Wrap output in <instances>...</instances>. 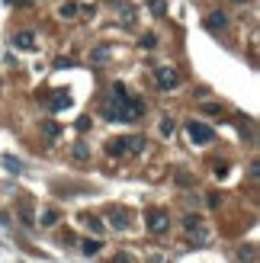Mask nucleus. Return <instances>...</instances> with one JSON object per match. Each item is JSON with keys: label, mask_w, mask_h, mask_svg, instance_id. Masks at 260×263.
Segmentation results:
<instances>
[{"label": "nucleus", "mask_w": 260, "mask_h": 263, "mask_svg": "<svg viewBox=\"0 0 260 263\" xmlns=\"http://www.w3.org/2000/svg\"><path fill=\"white\" fill-rule=\"evenodd\" d=\"M129 151H145V138L141 135H122V138L106 141V154L109 157H122Z\"/></svg>", "instance_id": "2"}, {"label": "nucleus", "mask_w": 260, "mask_h": 263, "mask_svg": "<svg viewBox=\"0 0 260 263\" xmlns=\"http://www.w3.org/2000/svg\"><path fill=\"white\" fill-rule=\"evenodd\" d=\"M58 218H61V212H58V209H48L45 215H42V225H55Z\"/></svg>", "instance_id": "16"}, {"label": "nucleus", "mask_w": 260, "mask_h": 263, "mask_svg": "<svg viewBox=\"0 0 260 263\" xmlns=\"http://www.w3.org/2000/svg\"><path fill=\"white\" fill-rule=\"evenodd\" d=\"M206 29H209V32H222V29H228V16H225L222 10H212V13L206 16Z\"/></svg>", "instance_id": "7"}, {"label": "nucleus", "mask_w": 260, "mask_h": 263, "mask_svg": "<svg viewBox=\"0 0 260 263\" xmlns=\"http://www.w3.org/2000/svg\"><path fill=\"white\" fill-rule=\"evenodd\" d=\"M129 222H132L129 209H122V206H113V209H109V225H113V228L125 231V228H129Z\"/></svg>", "instance_id": "6"}, {"label": "nucleus", "mask_w": 260, "mask_h": 263, "mask_svg": "<svg viewBox=\"0 0 260 263\" xmlns=\"http://www.w3.org/2000/svg\"><path fill=\"white\" fill-rule=\"evenodd\" d=\"M80 250H84V254H87V257H93V254H97V250H100V238H93V241H90V238H87V241H84V244H80Z\"/></svg>", "instance_id": "12"}, {"label": "nucleus", "mask_w": 260, "mask_h": 263, "mask_svg": "<svg viewBox=\"0 0 260 263\" xmlns=\"http://www.w3.org/2000/svg\"><path fill=\"white\" fill-rule=\"evenodd\" d=\"M84 222H87V228H90V231H93V234H103V222H100V218H93V215H87V218H84Z\"/></svg>", "instance_id": "14"}, {"label": "nucleus", "mask_w": 260, "mask_h": 263, "mask_svg": "<svg viewBox=\"0 0 260 263\" xmlns=\"http://www.w3.org/2000/svg\"><path fill=\"white\" fill-rule=\"evenodd\" d=\"M71 64H74V58H58V61H55V68L61 71V68H71Z\"/></svg>", "instance_id": "25"}, {"label": "nucleus", "mask_w": 260, "mask_h": 263, "mask_svg": "<svg viewBox=\"0 0 260 263\" xmlns=\"http://www.w3.org/2000/svg\"><path fill=\"white\" fill-rule=\"evenodd\" d=\"M13 45L23 48V52H32V48H36V32H29V29L16 32V36H13Z\"/></svg>", "instance_id": "8"}, {"label": "nucleus", "mask_w": 260, "mask_h": 263, "mask_svg": "<svg viewBox=\"0 0 260 263\" xmlns=\"http://www.w3.org/2000/svg\"><path fill=\"white\" fill-rule=\"evenodd\" d=\"M77 13H80L77 3H61V7H58V16H64V19H71V16H77Z\"/></svg>", "instance_id": "11"}, {"label": "nucleus", "mask_w": 260, "mask_h": 263, "mask_svg": "<svg viewBox=\"0 0 260 263\" xmlns=\"http://www.w3.org/2000/svg\"><path fill=\"white\" fill-rule=\"evenodd\" d=\"M113 263H135V260H132L129 254H116V257H113Z\"/></svg>", "instance_id": "26"}, {"label": "nucleus", "mask_w": 260, "mask_h": 263, "mask_svg": "<svg viewBox=\"0 0 260 263\" xmlns=\"http://www.w3.org/2000/svg\"><path fill=\"white\" fill-rule=\"evenodd\" d=\"M141 113H145V103L138 96H109L103 103V116L109 122H135Z\"/></svg>", "instance_id": "1"}, {"label": "nucleus", "mask_w": 260, "mask_h": 263, "mask_svg": "<svg viewBox=\"0 0 260 263\" xmlns=\"http://www.w3.org/2000/svg\"><path fill=\"white\" fill-rule=\"evenodd\" d=\"M71 103H74V100H71V93H68V90H58V93H52V100H48V106H52L55 113H58V109H68Z\"/></svg>", "instance_id": "9"}, {"label": "nucleus", "mask_w": 260, "mask_h": 263, "mask_svg": "<svg viewBox=\"0 0 260 263\" xmlns=\"http://www.w3.org/2000/svg\"><path fill=\"white\" fill-rule=\"evenodd\" d=\"M106 58H109V45L93 48V55H90V61H106Z\"/></svg>", "instance_id": "13"}, {"label": "nucleus", "mask_w": 260, "mask_h": 263, "mask_svg": "<svg viewBox=\"0 0 260 263\" xmlns=\"http://www.w3.org/2000/svg\"><path fill=\"white\" fill-rule=\"evenodd\" d=\"M151 13L154 16H164V13H167V3H164V0H151Z\"/></svg>", "instance_id": "17"}, {"label": "nucleus", "mask_w": 260, "mask_h": 263, "mask_svg": "<svg viewBox=\"0 0 260 263\" xmlns=\"http://www.w3.org/2000/svg\"><path fill=\"white\" fill-rule=\"evenodd\" d=\"M154 80H158V87H164V90H170V87L180 84V77H177L174 68H154Z\"/></svg>", "instance_id": "5"}, {"label": "nucleus", "mask_w": 260, "mask_h": 263, "mask_svg": "<svg viewBox=\"0 0 260 263\" xmlns=\"http://www.w3.org/2000/svg\"><path fill=\"white\" fill-rule=\"evenodd\" d=\"M0 161L7 164V167H13V170H23V164L16 161V157H10V154H3V157H0Z\"/></svg>", "instance_id": "22"}, {"label": "nucleus", "mask_w": 260, "mask_h": 263, "mask_svg": "<svg viewBox=\"0 0 260 263\" xmlns=\"http://www.w3.org/2000/svg\"><path fill=\"white\" fill-rule=\"evenodd\" d=\"M20 218H23V225H26V228H36V215H32L29 202H20Z\"/></svg>", "instance_id": "10"}, {"label": "nucleus", "mask_w": 260, "mask_h": 263, "mask_svg": "<svg viewBox=\"0 0 260 263\" xmlns=\"http://www.w3.org/2000/svg\"><path fill=\"white\" fill-rule=\"evenodd\" d=\"M235 3H251V0H235Z\"/></svg>", "instance_id": "27"}, {"label": "nucleus", "mask_w": 260, "mask_h": 263, "mask_svg": "<svg viewBox=\"0 0 260 263\" xmlns=\"http://www.w3.org/2000/svg\"><path fill=\"white\" fill-rule=\"evenodd\" d=\"M158 45V36H154V32H145V36H141V48H154Z\"/></svg>", "instance_id": "18"}, {"label": "nucleus", "mask_w": 260, "mask_h": 263, "mask_svg": "<svg viewBox=\"0 0 260 263\" xmlns=\"http://www.w3.org/2000/svg\"><path fill=\"white\" fill-rule=\"evenodd\" d=\"M167 225H170V215L164 209H151L148 212V231L151 234H164L167 231Z\"/></svg>", "instance_id": "4"}, {"label": "nucleus", "mask_w": 260, "mask_h": 263, "mask_svg": "<svg viewBox=\"0 0 260 263\" xmlns=\"http://www.w3.org/2000/svg\"><path fill=\"white\" fill-rule=\"evenodd\" d=\"M186 135H190V141H196V145H209V141L215 138V132L209 129L206 122H196V119L186 122Z\"/></svg>", "instance_id": "3"}, {"label": "nucleus", "mask_w": 260, "mask_h": 263, "mask_svg": "<svg viewBox=\"0 0 260 263\" xmlns=\"http://www.w3.org/2000/svg\"><path fill=\"white\" fill-rule=\"evenodd\" d=\"M87 129H90V116H80L77 119V132H87Z\"/></svg>", "instance_id": "24"}, {"label": "nucleus", "mask_w": 260, "mask_h": 263, "mask_svg": "<svg viewBox=\"0 0 260 263\" xmlns=\"http://www.w3.org/2000/svg\"><path fill=\"white\" fill-rule=\"evenodd\" d=\"M174 129H177V125H174V119H170V116H164V119H161V135H167V138H170V135H174Z\"/></svg>", "instance_id": "15"}, {"label": "nucleus", "mask_w": 260, "mask_h": 263, "mask_svg": "<svg viewBox=\"0 0 260 263\" xmlns=\"http://www.w3.org/2000/svg\"><path fill=\"white\" fill-rule=\"evenodd\" d=\"M87 157H90L87 145H74V161H87Z\"/></svg>", "instance_id": "20"}, {"label": "nucleus", "mask_w": 260, "mask_h": 263, "mask_svg": "<svg viewBox=\"0 0 260 263\" xmlns=\"http://www.w3.org/2000/svg\"><path fill=\"white\" fill-rule=\"evenodd\" d=\"M42 132H45L48 138H55V135L61 132V125H55V122H42Z\"/></svg>", "instance_id": "19"}, {"label": "nucleus", "mask_w": 260, "mask_h": 263, "mask_svg": "<svg viewBox=\"0 0 260 263\" xmlns=\"http://www.w3.org/2000/svg\"><path fill=\"white\" fill-rule=\"evenodd\" d=\"M183 225H186V228H190V231H196V228H199V225H202V222H199L196 215H186V218H183Z\"/></svg>", "instance_id": "23"}, {"label": "nucleus", "mask_w": 260, "mask_h": 263, "mask_svg": "<svg viewBox=\"0 0 260 263\" xmlns=\"http://www.w3.org/2000/svg\"><path fill=\"white\" fill-rule=\"evenodd\" d=\"M238 257H241V263H254V247H241Z\"/></svg>", "instance_id": "21"}]
</instances>
